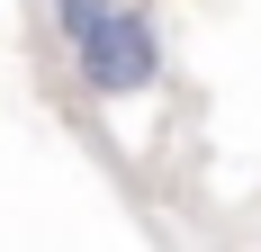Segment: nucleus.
<instances>
[{"instance_id":"obj_1","label":"nucleus","mask_w":261,"mask_h":252,"mask_svg":"<svg viewBox=\"0 0 261 252\" xmlns=\"http://www.w3.org/2000/svg\"><path fill=\"white\" fill-rule=\"evenodd\" d=\"M54 36L72 45V72L90 99H135L162 72V36L135 0H54Z\"/></svg>"}]
</instances>
